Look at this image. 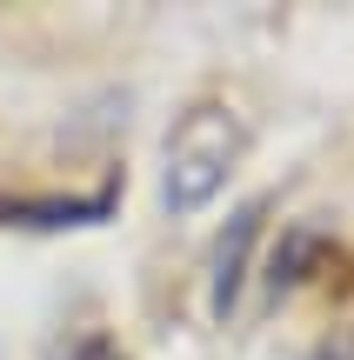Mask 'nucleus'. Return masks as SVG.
<instances>
[{
    "label": "nucleus",
    "mask_w": 354,
    "mask_h": 360,
    "mask_svg": "<svg viewBox=\"0 0 354 360\" xmlns=\"http://www.w3.org/2000/svg\"><path fill=\"white\" fill-rule=\"evenodd\" d=\"M254 233H261V200H248L234 220H227V233H221V247H214V287H208V307H214V321H227L234 314V300H241V267H248V247H254Z\"/></svg>",
    "instance_id": "f03ea898"
},
{
    "label": "nucleus",
    "mask_w": 354,
    "mask_h": 360,
    "mask_svg": "<svg viewBox=\"0 0 354 360\" xmlns=\"http://www.w3.org/2000/svg\"><path fill=\"white\" fill-rule=\"evenodd\" d=\"M67 360H120V347H114V340H80Z\"/></svg>",
    "instance_id": "7ed1b4c3"
},
{
    "label": "nucleus",
    "mask_w": 354,
    "mask_h": 360,
    "mask_svg": "<svg viewBox=\"0 0 354 360\" xmlns=\"http://www.w3.org/2000/svg\"><path fill=\"white\" fill-rule=\"evenodd\" d=\"M241 141L248 134H241L234 107H221V101L187 107L181 127L167 134V214H201L227 187V174L241 160Z\"/></svg>",
    "instance_id": "f257e3e1"
}]
</instances>
